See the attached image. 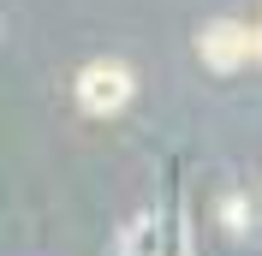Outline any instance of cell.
Returning a JSON list of instances; mask_svg holds the SVG:
<instances>
[{"label": "cell", "instance_id": "6da1fadb", "mask_svg": "<svg viewBox=\"0 0 262 256\" xmlns=\"http://www.w3.org/2000/svg\"><path fill=\"white\" fill-rule=\"evenodd\" d=\"M78 101L83 113H119L131 101V72L119 60H90L78 72Z\"/></svg>", "mask_w": 262, "mask_h": 256}, {"label": "cell", "instance_id": "7a4b0ae2", "mask_svg": "<svg viewBox=\"0 0 262 256\" xmlns=\"http://www.w3.org/2000/svg\"><path fill=\"white\" fill-rule=\"evenodd\" d=\"M245 54H256V30H245V24H209L203 30V60L209 66H238Z\"/></svg>", "mask_w": 262, "mask_h": 256}]
</instances>
